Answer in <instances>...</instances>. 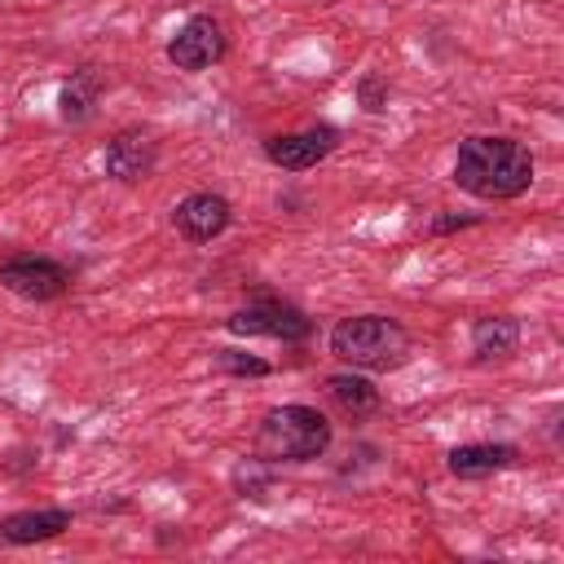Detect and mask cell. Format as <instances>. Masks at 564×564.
<instances>
[{
    "instance_id": "6da1fadb",
    "label": "cell",
    "mask_w": 564,
    "mask_h": 564,
    "mask_svg": "<svg viewBox=\"0 0 564 564\" xmlns=\"http://www.w3.org/2000/svg\"><path fill=\"white\" fill-rule=\"evenodd\" d=\"M454 181L476 198H520L533 185V154L516 137H467L454 154Z\"/></svg>"
},
{
    "instance_id": "7a4b0ae2",
    "label": "cell",
    "mask_w": 564,
    "mask_h": 564,
    "mask_svg": "<svg viewBox=\"0 0 564 564\" xmlns=\"http://www.w3.org/2000/svg\"><path fill=\"white\" fill-rule=\"evenodd\" d=\"M326 445H330V423L313 405H278L256 427L260 463H308L322 458Z\"/></svg>"
},
{
    "instance_id": "3957f363",
    "label": "cell",
    "mask_w": 564,
    "mask_h": 564,
    "mask_svg": "<svg viewBox=\"0 0 564 564\" xmlns=\"http://www.w3.org/2000/svg\"><path fill=\"white\" fill-rule=\"evenodd\" d=\"M330 352L352 370H397L410 357V335L392 317L357 313L330 330Z\"/></svg>"
},
{
    "instance_id": "277c9868",
    "label": "cell",
    "mask_w": 564,
    "mask_h": 564,
    "mask_svg": "<svg viewBox=\"0 0 564 564\" xmlns=\"http://www.w3.org/2000/svg\"><path fill=\"white\" fill-rule=\"evenodd\" d=\"M229 330H234V335H269V339H282V344H300V339H308L313 322H308L295 304L264 295V300L238 308V313L229 317Z\"/></svg>"
},
{
    "instance_id": "5b68a950",
    "label": "cell",
    "mask_w": 564,
    "mask_h": 564,
    "mask_svg": "<svg viewBox=\"0 0 564 564\" xmlns=\"http://www.w3.org/2000/svg\"><path fill=\"white\" fill-rule=\"evenodd\" d=\"M167 57L176 70H207L212 62L225 57V26L212 13H194L172 40H167Z\"/></svg>"
},
{
    "instance_id": "8992f818",
    "label": "cell",
    "mask_w": 564,
    "mask_h": 564,
    "mask_svg": "<svg viewBox=\"0 0 564 564\" xmlns=\"http://www.w3.org/2000/svg\"><path fill=\"white\" fill-rule=\"evenodd\" d=\"M0 282H4L13 295H22V300L44 304V300L66 295L70 273H66L57 260H48V256H18V260H9V264L0 269Z\"/></svg>"
},
{
    "instance_id": "52a82bcc",
    "label": "cell",
    "mask_w": 564,
    "mask_h": 564,
    "mask_svg": "<svg viewBox=\"0 0 564 564\" xmlns=\"http://www.w3.org/2000/svg\"><path fill=\"white\" fill-rule=\"evenodd\" d=\"M335 141H339V132L322 123V128H304V132L269 137V141H264V154H269V163L286 167V172H308V167H317V163L335 150Z\"/></svg>"
},
{
    "instance_id": "ba28073f",
    "label": "cell",
    "mask_w": 564,
    "mask_h": 564,
    "mask_svg": "<svg viewBox=\"0 0 564 564\" xmlns=\"http://www.w3.org/2000/svg\"><path fill=\"white\" fill-rule=\"evenodd\" d=\"M229 216H234V212H229V203H225L220 194H189V198L176 203L172 225H176V234L189 238V242H212L216 234L229 229Z\"/></svg>"
},
{
    "instance_id": "9c48e42d",
    "label": "cell",
    "mask_w": 564,
    "mask_h": 564,
    "mask_svg": "<svg viewBox=\"0 0 564 564\" xmlns=\"http://www.w3.org/2000/svg\"><path fill=\"white\" fill-rule=\"evenodd\" d=\"M154 159H159L154 141H150L145 132L128 128V132H119V137L106 145V176H115V181H123V185L145 181V176L154 172Z\"/></svg>"
},
{
    "instance_id": "30bf717a",
    "label": "cell",
    "mask_w": 564,
    "mask_h": 564,
    "mask_svg": "<svg viewBox=\"0 0 564 564\" xmlns=\"http://www.w3.org/2000/svg\"><path fill=\"white\" fill-rule=\"evenodd\" d=\"M70 529V511L48 507V511H18L9 520H0V542L4 546H26V542H48L57 533Z\"/></svg>"
},
{
    "instance_id": "8fae6325",
    "label": "cell",
    "mask_w": 564,
    "mask_h": 564,
    "mask_svg": "<svg viewBox=\"0 0 564 564\" xmlns=\"http://www.w3.org/2000/svg\"><path fill=\"white\" fill-rule=\"evenodd\" d=\"M516 344H520V322L516 317H502L498 313V317H480L471 326V361H480V366L511 357Z\"/></svg>"
},
{
    "instance_id": "7c38bea8",
    "label": "cell",
    "mask_w": 564,
    "mask_h": 564,
    "mask_svg": "<svg viewBox=\"0 0 564 564\" xmlns=\"http://www.w3.org/2000/svg\"><path fill=\"white\" fill-rule=\"evenodd\" d=\"M507 463H516V449H511V445H489V441H480V445H454V449H449V471H454L458 480L494 476V471H502Z\"/></svg>"
},
{
    "instance_id": "4fadbf2b",
    "label": "cell",
    "mask_w": 564,
    "mask_h": 564,
    "mask_svg": "<svg viewBox=\"0 0 564 564\" xmlns=\"http://www.w3.org/2000/svg\"><path fill=\"white\" fill-rule=\"evenodd\" d=\"M326 397H330V405H335L339 414H348V419H366V414L379 410V392H375V383L361 379V375H330V379H326Z\"/></svg>"
},
{
    "instance_id": "5bb4252c",
    "label": "cell",
    "mask_w": 564,
    "mask_h": 564,
    "mask_svg": "<svg viewBox=\"0 0 564 564\" xmlns=\"http://www.w3.org/2000/svg\"><path fill=\"white\" fill-rule=\"evenodd\" d=\"M97 97H101V75L93 66H79L70 75V84L62 88V119L66 123H88L93 110H97Z\"/></svg>"
},
{
    "instance_id": "9a60e30c",
    "label": "cell",
    "mask_w": 564,
    "mask_h": 564,
    "mask_svg": "<svg viewBox=\"0 0 564 564\" xmlns=\"http://www.w3.org/2000/svg\"><path fill=\"white\" fill-rule=\"evenodd\" d=\"M216 370H225V375H269V361H260V357H251V352H238V348H216Z\"/></svg>"
},
{
    "instance_id": "2e32d148",
    "label": "cell",
    "mask_w": 564,
    "mask_h": 564,
    "mask_svg": "<svg viewBox=\"0 0 564 564\" xmlns=\"http://www.w3.org/2000/svg\"><path fill=\"white\" fill-rule=\"evenodd\" d=\"M383 97H388V93H383L379 75H366V79H361V106H366V110H383Z\"/></svg>"
},
{
    "instance_id": "e0dca14e",
    "label": "cell",
    "mask_w": 564,
    "mask_h": 564,
    "mask_svg": "<svg viewBox=\"0 0 564 564\" xmlns=\"http://www.w3.org/2000/svg\"><path fill=\"white\" fill-rule=\"evenodd\" d=\"M463 225H476V216H441V220H432V234H445V229H463Z\"/></svg>"
}]
</instances>
